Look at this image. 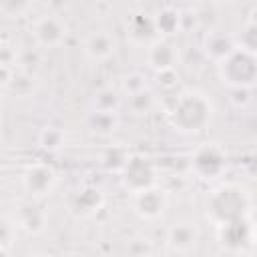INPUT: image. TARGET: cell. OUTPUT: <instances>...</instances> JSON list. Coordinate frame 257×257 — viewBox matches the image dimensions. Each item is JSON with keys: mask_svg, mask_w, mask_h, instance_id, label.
Wrapping results in <instances>:
<instances>
[{"mask_svg": "<svg viewBox=\"0 0 257 257\" xmlns=\"http://www.w3.org/2000/svg\"><path fill=\"white\" fill-rule=\"evenodd\" d=\"M213 112H215L213 102L205 92L187 88L173 98L167 116L175 131L185 135H197L211 124Z\"/></svg>", "mask_w": 257, "mask_h": 257, "instance_id": "1", "label": "cell"}, {"mask_svg": "<svg viewBox=\"0 0 257 257\" xmlns=\"http://www.w3.org/2000/svg\"><path fill=\"white\" fill-rule=\"evenodd\" d=\"M207 219L215 225H227L253 215L251 195L237 183H223L207 197Z\"/></svg>", "mask_w": 257, "mask_h": 257, "instance_id": "2", "label": "cell"}, {"mask_svg": "<svg viewBox=\"0 0 257 257\" xmlns=\"http://www.w3.org/2000/svg\"><path fill=\"white\" fill-rule=\"evenodd\" d=\"M217 74L231 90H251L257 80V58L253 52L235 46L217 62Z\"/></svg>", "mask_w": 257, "mask_h": 257, "instance_id": "3", "label": "cell"}, {"mask_svg": "<svg viewBox=\"0 0 257 257\" xmlns=\"http://www.w3.org/2000/svg\"><path fill=\"white\" fill-rule=\"evenodd\" d=\"M120 181H122V187L131 195H135L139 191H145L157 185V167L149 157L133 155L126 159L120 171Z\"/></svg>", "mask_w": 257, "mask_h": 257, "instance_id": "4", "label": "cell"}, {"mask_svg": "<svg viewBox=\"0 0 257 257\" xmlns=\"http://www.w3.org/2000/svg\"><path fill=\"white\" fill-rule=\"evenodd\" d=\"M227 169V155L217 143L201 145L191 157V171L205 181L221 177Z\"/></svg>", "mask_w": 257, "mask_h": 257, "instance_id": "5", "label": "cell"}, {"mask_svg": "<svg viewBox=\"0 0 257 257\" xmlns=\"http://www.w3.org/2000/svg\"><path fill=\"white\" fill-rule=\"evenodd\" d=\"M56 181H58L56 171L46 163H34L26 167L22 175L24 191L28 193L30 199H36V201H42L44 197H48L54 191Z\"/></svg>", "mask_w": 257, "mask_h": 257, "instance_id": "6", "label": "cell"}, {"mask_svg": "<svg viewBox=\"0 0 257 257\" xmlns=\"http://www.w3.org/2000/svg\"><path fill=\"white\" fill-rule=\"evenodd\" d=\"M217 239L229 251H247V249H253V239H255V233H253V215L217 227Z\"/></svg>", "mask_w": 257, "mask_h": 257, "instance_id": "7", "label": "cell"}, {"mask_svg": "<svg viewBox=\"0 0 257 257\" xmlns=\"http://www.w3.org/2000/svg\"><path fill=\"white\" fill-rule=\"evenodd\" d=\"M133 197V211L143 219V221H157L165 215L167 205H169V195L163 187L155 185L145 191H139Z\"/></svg>", "mask_w": 257, "mask_h": 257, "instance_id": "8", "label": "cell"}, {"mask_svg": "<svg viewBox=\"0 0 257 257\" xmlns=\"http://www.w3.org/2000/svg\"><path fill=\"white\" fill-rule=\"evenodd\" d=\"M12 221L20 231H24L28 235H38L44 231L48 215H46V209L42 207L40 201L26 197V199H20L16 203Z\"/></svg>", "mask_w": 257, "mask_h": 257, "instance_id": "9", "label": "cell"}, {"mask_svg": "<svg viewBox=\"0 0 257 257\" xmlns=\"http://www.w3.org/2000/svg\"><path fill=\"white\" fill-rule=\"evenodd\" d=\"M30 34H32L36 46L54 48L66 36V22L58 14H42V16L32 20Z\"/></svg>", "mask_w": 257, "mask_h": 257, "instance_id": "10", "label": "cell"}, {"mask_svg": "<svg viewBox=\"0 0 257 257\" xmlns=\"http://www.w3.org/2000/svg\"><path fill=\"white\" fill-rule=\"evenodd\" d=\"M199 239H201V231L197 223L189 219H179L167 229V245L173 253H181V255L191 253L197 247Z\"/></svg>", "mask_w": 257, "mask_h": 257, "instance_id": "11", "label": "cell"}, {"mask_svg": "<svg viewBox=\"0 0 257 257\" xmlns=\"http://www.w3.org/2000/svg\"><path fill=\"white\" fill-rule=\"evenodd\" d=\"M179 50L169 38H157L147 46V64L159 74L177 68Z\"/></svg>", "mask_w": 257, "mask_h": 257, "instance_id": "12", "label": "cell"}, {"mask_svg": "<svg viewBox=\"0 0 257 257\" xmlns=\"http://www.w3.org/2000/svg\"><path fill=\"white\" fill-rule=\"evenodd\" d=\"M82 52L92 62H104L116 52V38L110 30H92L82 40Z\"/></svg>", "mask_w": 257, "mask_h": 257, "instance_id": "13", "label": "cell"}, {"mask_svg": "<svg viewBox=\"0 0 257 257\" xmlns=\"http://www.w3.org/2000/svg\"><path fill=\"white\" fill-rule=\"evenodd\" d=\"M102 203H104V197L96 187H80L70 195L68 209L76 217H90L102 207Z\"/></svg>", "mask_w": 257, "mask_h": 257, "instance_id": "14", "label": "cell"}, {"mask_svg": "<svg viewBox=\"0 0 257 257\" xmlns=\"http://www.w3.org/2000/svg\"><path fill=\"white\" fill-rule=\"evenodd\" d=\"M126 34L131 36L133 42L137 44H151L153 40H157V30H155V22L151 14H133L131 20L126 22Z\"/></svg>", "mask_w": 257, "mask_h": 257, "instance_id": "15", "label": "cell"}, {"mask_svg": "<svg viewBox=\"0 0 257 257\" xmlns=\"http://www.w3.org/2000/svg\"><path fill=\"white\" fill-rule=\"evenodd\" d=\"M235 46H237L235 36H231L229 32H219V30H209V34L203 40L205 54L209 58H213L215 62H219L221 58H225Z\"/></svg>", "mask_w": 257, "mask_h": 257, "instance_id": "16", "label": "cell"}, {"mask_svg": "<svg viewBox=\"0 0 257 257\" xmlns=\"http://www.w3.org/2000/svg\"><path fill=\"white\" fill-rule=\"evenodd\" d=\"M153 22H155L157 36L165 38V36H169L181 28V12L171 8V6H165L153 16Z\"/></svg>", "mask_w": 257, "mask_h": 257, "instance_id": "17", "label": "cell"}, {"mask_svg": "<svg viewBox=\"0 0 257 257\" xmlns=\"http://www.w3.org/2000/svg\"><path fill=\"white\" fill-rule=\"evenodd\" d=\"M34 86H36V80H34V76H32L30 70H22V68L16 70V68H14L12 78H10V82L4 86V90L14 92L16 96H28V94L34 90Z\"/></svg>", "mask_w": 257, "mask_h": 257, "instance_id": "18", "label": "cell"}, {"mask_svg": "<svg viewBox=\"0 0 257 257\" xmlns=\"http://www.w3.org/2000/svg\"><path fill=\"white\" fill-rule=\"evenodd\" d=\"M118 106H120V92L118 90H112V88H102L92 98V110L94 112L116 114Z\"/></svg>", "mask_w": 257, "mask_h": 257, "instance_id": "19", "label": "cell"}, {"mask_svg": "<svg viewBox=\"0 0 257 257\" xmlns=\"http://www.w3.org/2000/svg\"><path fill=\"white\" fill-rule=\"evenodd\" d=\"M88 124L92 131L100 133V135H108L114 131L116 126V114H106V112H90L88 116Z\"/></svg>", "mask_w": 257, "mask_h": 257, "instance_id": "20", "label": "cell"}, {"mask_svg": "<svg viewBox=\"0 0 257 257\" xmlns=\"http://www.w3.org/2000/svg\"><path fill=\"white\" fill-rule=\"evenodd\" d=\"M255 32H257V28H255V18H253V14H251L249 20L245 22V26L241 28V38H239L237 46L243 48V50H247V52H253V54H255V46H257Z\"/></svg>", "mask_w": 257, "mask_h": 257, "instance_id": "21", "label": "cell"}, {"mask_svg": "<svg viewBox=\"0 0 257 257\" xmlns=\"http://www.w3.org/2000/svg\"><path fill=\"white\" fill-rule=\"evenodd\" d=\"M143 90H147V78L141 72H131L124 76V80H122V94L124 96H133V94H139Z\"/></svg>", "mask_w": 257, "mask_h": 257, "instance_id": "22", "label": "cell"}, {"mask_svg": "<svg viewBox=\"0 0 257 257\" xmlns=\"http://www.w3.org/2000/svg\"><path fill=\"white\" fill-rule=\"evenodd\" d=\"M16 231L18 227L14 225L12 217H0V247L2 249H10L14 239H16Z\"/></svg>", "mask_w": 257, "mask_h": 257, "instance_id": "23", "label": "cell"}, {"mask_svg": "<svg viewBox=\"0 0 257 257\" xmlns=\"http://www.w3.org/2000/svg\"><path fill=\"white\" fill-rule=\"evenodd\" d=\"M153 94L149 92V90H143V92H139V94H133V96H128V106L133 108V112L135 114H145V112H149L151 108H153Z\"/></svg>", "mask_w": 257, "mask_h": 257, "instance_id": "24", "label": "cell"}, {"mask_svg": "<svg viewBox=\"0 0 257 257\" xmlns=\"http://www.w3.org/2000/svg\"><path fill=\"white\" fill-rule=\"evenodd\" d=\"M128 155L122 151V149H108L104 155H102V165L110 171H122L124 163H126Z\"/></svg>", "mask_w": 257, "mask_h": 257, "instance_id": "25", "label": "cell"}, {"mask_svg": "<svg viewBox=\"0 0 257 257\" xmlns=\"http://www.w3.org/2000/svg\"><path fill=\"white\" fill-rule=\"evenodd\" d=\"M62 141H64L62 131H58V128H54V126H48V128H44V131L40 133V145H42L44 149H48V151H56V149L62 145Z\"/></svg>", "mask_w": 257, "mask_h": 257, "instance_id": "26", "label": "cell"}, {"mask_svg": "<svg viewBox=\"0 0 257 257\" xmlns=\"http://www.w3.org/2000/svg\"><path fill=\"white\" fill-rule=\"evenodd\" d=\"M157 78H159V86H163V88H167V90H173V88L177 86V82H179L177 68H173V70H165V72H159V74H157Z\"/></svg>", "mask_w": 257, "mask_h": 257, "instance_id": "27", "label": "cell"}, {"mask_svg": "<svg viewBox=\"0 0 257 257\" xmlns=\"http://www.w3.org/2000/svg\"><path fill=\"white\" fill-rule=\"evenodd\" d=\"M16 60H18V52L8 44H0V66H12L14 68Z\"/></svg>", "mask_w": 257, "mask_h": 257, "instance_id": "28", "label": "cell"}, {"mask_svg": "<svg viewBox=\"0 0 257 257\" xmlns=\"http://www.w3.org/2000/svg\"><path fill=\"white\" fill-rule=\"evenodd\" d=\"M32 4H14V2H6V4H0V10L6 12L8 16H22Z\"/></svg>", "mask_w": 257, "mask_h": 257, "instance_id": "29", "label": "cell"}, {"mask_svg": "<svg viewBox=\"0 0 257 257\" xmlns=\"http://www.w3.org/2000/svg\"><path fill=\"white\" fill-rule=\"evenodd\" d=\"M0 257H8V249H2L0 247Z\"/></svg>", "mask_w": 257, "mask_h": 257, "instance_id": "30", "label": "cell"}, {"mask_svg": "<svg viewBox=\"0 0 257 257\" xmlns=\"http://www.w3.org/2000/svg\"><path fill=\"white\" fill-rule=\"evenodd\" d=\"M2 96H4V88L0 86V104H2Z\"/></svg>", "mask_w": 257, "mask_h": 257, "instance_id": "31", "label": "cell"}, {"mask_svg": "<svg viewBox=\"0 0 257 257\" xmlns=\"http://www.w3.org/2000/svg\"><path fill=\"white\" fill-rule=\"evenodd\" d=\"M34 257H40V255H34Z\"/></svg>", "mask_w": 257, "mask_h": 257, "instance_id": "32", "label": "cell"}]
</instances>
